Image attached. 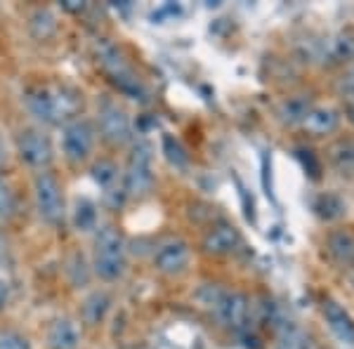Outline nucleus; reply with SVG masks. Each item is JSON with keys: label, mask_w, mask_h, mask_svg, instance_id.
Masks as SVG:
<instances>
[{"label": "nucleus", "mask_w": 354, "mask_h": 349, "mask_svg": "<svg viewBox=\"0 0 354 349\" xmlns=\"http://www.w3.org/2000/svg\"><path fill=\"white\" fill-rule=\"evenodd\" d=\"M31 116L43 125H62L81 109V97L66 85H38L26 93Z\"/></svg>", "instance_id": "1"}, {"label": "nucleus", "mask_w": 354, "mask_h": 349, "mask_svg": "<svg viewBox=\"0 0 354 349\" xmlns=\"http://www.w3.org/2000/svg\"><path fill=\"white\" fill-rule=\"evenodd\" d=\"M95 53H97V62H100L102 68L106 71V76L111 78L113 85H116L123 95L133 97V100H140V102H147L145 85L137 78V73L133 71V66L128 64L123 53L109 41V38H100L95 45Z\"/></svg>", "instance_id": "2"}, {"label": "nucleus", "mask_w": 354, "mask_h": 349, "mask_svg": "<svg viewBox=\"0 0 354 349\" xmlns=\"http://www.w3.org/2000/svg\"><path fill=\"white\" fill-rule=\"evenodd\" d=\"M95 274L102 281H116L125 269V241L116 227L104 225L95 236Z\"/></svg>", "instance_id": "3"}, {"label": "nucleus", "mask_w": 354, "mask_h": 349, "mask_svg": "<svg viewBox=\"0 0 354 349\" xmlns=\"http://www.w3.org/2000/svg\"><path fill=\"white\" fill-rule=\"evenodd\" d=\"M153 149L147 140H137L130 149L128 170H125V194L128 196H147L153 187Z\"/></svg>", "instance_id": "4"}, {"label": "nucleus", "mask_w": 354, "mask_h": 349, "mask_svg": "<svg viewBox=\"0 0 354 349\" xmlns=\"http://www.w3.org/2000/svg\"><path fill=\"white\" fill-rule=\"evenodd\" d=\"M97 123H100L102 137L109 144L121 147L133 140V123H130L128 113L109 97H102L100 104H97Z\"/></svg>", "instance_id": "5"}, {"label": "nucleus", "mask_w": 354, "mask_h": 349, "mask_svg": "<svg viewBox=\"0 0 354 349\" xmlns=\"http://www.w3.org/2000/svg\"><path fill=\"white\" fill-rule=\"evenodd\" d=\"M33 194H36L38 215L48 225H59L64 220V196H62V187L57 177L50 173H38L36 182H33Z\"/></svg>", "instance_id": "6"}, {"label": "nucleus", "mask_w": 354, "mask_h": 349, "mask_svg": "<svg viewBox=\"0 0 354 349\" xmlns=\"http://www.w3.org/2000/svg\"><path fill=\"white\" fill-rule=\"evenodd\" d=\"M62 147H64V156L71 163H83L90 158L95 144V128L85 118H73L62 130Z\"/></svg>", "instance_id": "7"}, {"label": "nucleus", "mask_w": 354, "mask_h": 349, "mask_svg": "<svg viewBox=\"0 0 354 349\" xmlns=\"http://www.w3.org/2000/svg\"><path fill=\"white\" fill-rule=\"evenodd\" d=\"M17 151H19L21 161L36 170H45L55 158L50 137L45 135L43 130H36V128L21 130L19 137H17Z\"/></svg>", "instance_id": "8"}, {"label": "nucleus", "mask_w": 354, "mask_h": 349, "mask_svg": "<svg viewBox=\"0 0 354 349\" xmlns=\"http://www.w3.org/2000/svg\"><path fill=\"white\" fill-rule=\"evenodd\" d=\"M187 265H189V245L182 241V238H165L153 250V267L161 274L175 276V274L185 272Z\"/></svg>", "instance_id": "9"}, {"label": "nucleus", "mask_w": 354, "mask_h": 349, "mask_svg": "<svg viewBox=\"0 0 354 349\" xmlns=\"http://www.w3.org/2000/svg\"><path fill=\"white\" fill-rule=\"evenodd\" d=\"M210 312H213L225 326H230V328H241V323L245 321V314H248V300H245L241 293H230V290H225Z\"/></svg>", "instance_id": "10"}, {"label": "nucleus", "mask_w": 354, "mask_h": 349, "mask_svg": "<svg viewBox=\"0 0 354 349\" xmlns=\"http://www.w3.org/2000/svg\"><path fill=\"white\" fill-rule=\"evenodd\" d=\"M324 317H326L328 328L333 330V335L338 337L342 345H354V323H352L350 314H347L338 302H333V300L324 302Z\"/></svg>", "instance_id": "11"}, {"label": "nucleus", "mask_w": 354, "mask_h": 349, "mask_svg": "<svg viewBox=\"0 0 354 349\" xmlns=\"http://www.w3.org/2000/svg\"><path fill=\"white\" fill-rule=\"evenodd\" d=\"M239 243H241V234L232 225H220L210 229L208 236L203 238V250L210 255H227L232 250H236Z\"/></svg>", "instance_id": "12"}, {"label": "nucleus", "mask_w": 354, "mask_h": 349, "mask_svg": "<svg viewBox=\"0 0 354 349\" xmlns=\"http://www.w3.org/2000/svg\"><path fill=\"white\" fill-rule=\"evenodd\" d=\"M50 349H78L81 345V330L71 319H57L48 330Z\"/></svg>", "instance_id": "13"}, {"label": "nucleus", "mask_w": 354, "mask_h": 349, "mask_svg": "<svg viewBox=\"0 0 354 349\" xmlns=\"http://www.w3.org/2000/svg\"><path fill=\"white\" fill-rule=\"evenodd\" d=\"M338 121H340V116L333 111V109L319 106V109H310V113L305 116L302 125L314 135H328L338 128Z\"/></svg>", "instance_id": "14"}, {"label": "nucleus", "mask_w": 354, "mask_h": 349, "mask_svg": "<svg viewBox=\"0 0 354 349\" xmlns=\"http://www.w3.org/2000/svg\"><path fill=\"white\" fill-rule=\"evenodd\" d=\"M111 309V295L104 293V290H95L85 297L83 302V319L88 326H97L104 321L106 312Z\"/></svg>", "instance_id": "15"}, {"label": "nucleus", "mask_w": 354, "mask_h": 349, "mask_svg": "<svg viewBox=\"0 0 354 349\" xmlns=\"http://www.w3.org/2000/svg\"><path fill=\"white\" fill-rule=\"evenodd\" d=\"M330 163L340 175H354V140H340L330 147Z\"/></svg>", "instance_id": "16"}, {"label": "nucleus", "mask_w": 354, "mask_h": 349, "mask_svg": "<svg viewBox=\"0 0 354 349\" xmlns=\"http://www.w3.org/2000/svg\"><path fill=\"white\" fill-rule=\"evenodd\" d=\"M328 250L340 265L354 262V236L350 232H333L328 236Z\"/></svg>", "instance_id": "17"}, {"label": "nucleus", "mask_w": 354, "mask_h": 349, "mask_svg": "<svg viewBox=\"0 0 354 349\" xmlns=\"http://www.w3.org/2000/svg\"><path fill=\"white\" fill-rule=\"evenodd\" d=\"M28 28H31L36 41H48V38H53L57 31V19L50 10H36V12L31 15Z\"/></svg>", "instance_id": "18"}, {"label": "nucleus", "mask_w": 354, "mask_h": 349, "mask_svg": "<svg viewBox=\"0 0 354 349\" xmlns=\"http://www.w3.org/2000/svg\"><path fill=\"white\" fill-rule=\"evenodd\" d=\"M314 210L322 220H338V217L345 215V201L338 196V194H322V196L314 201Z\"/></svg>", "instance_id": "19"}, {"label": "nucleus", "mask_w": 354, "mask_h": 349, "mask_svg": "<svg viewBox=\"0 0 354 349\" xmlns=\"http://www.w3.org/2000/svg\"><path fill=\"white\" fill-rule=\"evenodd\" d=\"M73 222L81 232H90L97 227V208L90 198H78L76 208H73Z\"/></svg>", "instance_id": "20"}, {"label": "nucleus", "mask_w": 354, "mask_h": 349, "mask_svg": "<svg viewBox=\"0 0 354 349\" xmlns=\"http://www.w3.org/2000/svg\"><path fill=\"white\" fill-rule=\"evenodd\" d=\"M93 180L100 185L102 189H113L116 187V180H118V168L113 161H106V158H102V161H97L93 165Z\"/></svg>", "instance_id": "21"}, {"label": "nucleus", "mask_w": 354, "mask_h": 349, "mask_svg": "<svg viewBox=\"0 0 354 349\" xmlns=\"http://www.w3.org/2000/svg\"><path fill=\"white\" fill-rule=\"evenodd\" d=\"M279 349H310L307 337L293 323H286L279 333Z\"/></svg>", "instance_id": "22"}, {"label": "nucleus", "mask_w": 354, "mask_h": 349, "mask_svg": "<svg viewBox=\"0 0 354 349\" xmlns=\"http://www.w3.org/2000/svg\"><path fill=\"white\" fill-rule=\"evenodd\" d=\"M66 274L71 276V283L76 285H85L90 279V272H88V265H85V257L83 253H73L68 257V267H66Z\"/></svg>", "instance_id": "23"}, {"label": "nucleus", "mask_w": 354, "mask_h": 349, "mask_svg": "<svg viewBox=\"0 0 354 349\" xmlns=\"http://www.w3.org/2000/svg\"><path fill=\"white\" fill-rule=\"evenodd\" d=\"M163 151H165V158H168L175 168H185V165H187L185 147H182L180 140H175L173 135H163Z\"/></svg>", "instance_id": "24"}, {"label": "nucleus", "mask_w": 354, "mask_h": 349, "mask_svg": "<svg viewBox=\"0 0 354 349\" xmlns=\"http://www.w3.org/2000/svg\"><path fill=\"white\" fill-rule=\"evenodd\" d=\"M310 113V104H307L302 97H298V100H288L286 104L281 106V118L288 123H300L305 121V116Z\"/></svg>", "instance_id": "25"}, {"label": "nucleus", "mask_w": 354, "mask_h": 349, "mask_svg": "<svg viewBox=\"0 0 354 349\" xmlns=\"http://www.w3.org/2000/svg\"><path fill=\"white\" fill-rule=\"evenodd\" d=\"M15 210H17V203H15L12 189L5 185L3 180H0V225H5V222L12 220Z\"/></svg>", "instance_id": "26"}, {"label": "nucleus", "mask_w": 354, "mask_h": 349, "mask_svg": "<svg viewBox=\"0 0 354 349\" xmlns=\"http://www.w3.org/2000/svg\"><path fill=\"white\" fill-rule=\"evenodd\" d=\"M354 55V36H350V33H342V36H338L335 41H330V57L333 59H350V57Z\"/></svg>", "instance_id": "27"}, {"label": "nucleus", "mask_w": 354, "mask_h": 349, "mask_svg": "<svg viewBox=\"0 0 354 349\" xmlns=\"http://www.w3.org/2000/svg\"><path fill=\"white\" fill-rule=\"evenodd\" d=\"M0 349H31V342L19 333H0Z\"/></svg>", "instance_id": "28"}, {"label": "nucleus", "mask_w": 354, "mask_h": 349, "mask_svg": "<svg viewBox=\"0 0 354 349\" xmlns=\"http://www.w3.org/2000/svg\"><path fill=\"white\" fill-rule=\"evenodd\" d=\"M0 267L12 269V255H10V248H8V243H5L3 236H0Z\"/></svg>", "instance_id": "29"}, {"label": "nucleus", "mask_w": 354, "mask_h": 349, "mask_svg": "<svg viewBox=\"0 0 354 349\" xmlns=\"http://www.w3.org/2000/svg\"><path fill=\"white\" fill-rule=\"evenodd\" d=\"M298 156L302 158V163H305V168H310V175L312 177H317V173H319V165H317V161H314V156H312V151H302L298 153Z\"/></svg>", "instance_id": "30"}, {"label": "nucleus", "mask_w": 354, "mask_h": 349, "mask_svg": "<svg viewBox=\"0 0 354 349\" xmlns=\"http://www.w3.org/2000/svg\"><path fill=\"white\" fill-rule=\"evenodd\" d=\"M5 305H8V283L0 276V309H5Z\"/></svg>", "instance_id": "31"}, {"label": "nucleus", "mask_w": 354, "mask_h": 349, "mask_svg": "<svg viewBox=\"0 0 354 349\" xmlns=\"http://www.w3.org/2000/svg\"><path fill=\"white\" fill-rule=\"evenodd\" d=\"M342 90H345L347 95H354V76L345 78V83H342Z\"/></svg>", "instance_id": "32"}, {"label": "nucleus", "mask_w": 354, "mask_h": 349, "mask_svg": "<svg viewBox=\"0 0 354 349\" xmlns=\"http://www.w3.org/2000/svg\"><path fill=\"white\" fill-rule=\"evenodd\" d=\"M66 10H71V12H78V10H83L85 5L83 3H76V0H68V3H64Z\"/></svg>", "instance_id": "33"}, {"label": "nucleus", "mask_w": 354, "mask_h": 349, "mask_svg": "<svg viewBox=\"0 0 354 349\" xmlns=\"http://www.w3.org/2000/svg\"><path fill=\"white\" fill-rule=\"evenodd\" d=\"M347 113H350V118H352V121H354V106H352V104L347 106Z\"/></svg>", "instance_id": "34"}, {"label": "nucleus", "mask_w": 354, "mask_h": 349, "mask_svg": "<svg viewBox=\"0 0 354 349\" xmlns=\"http://www.w3.org/2000/svg\"><path fill=\"white\" fill-rule=\"evenodd\" d=\"M3 161H5V156H3V147H0V168H3Z\"/></svg>", "instance_id": "35"}]
</instances>
